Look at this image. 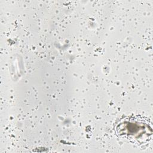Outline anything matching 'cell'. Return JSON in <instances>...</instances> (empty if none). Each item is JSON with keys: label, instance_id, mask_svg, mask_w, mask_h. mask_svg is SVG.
Wrapping results in <instances>:
<instances>
[{"label": "cell", "instance_id": "1", "mask_svg": "<svg viewBox=\"0 0 153 153\" xmlns=\"http://www.w3.org/2000/svg\"><path fill=\"white\" fill-rule=\"evenodd\" d=\"M114 128L119 137L139 146L146 144L152 139L151 123L142 116L123 117L117 122Z\"/></svg>", "mask_w": 153, "mask_h": 153}]
</instances>
